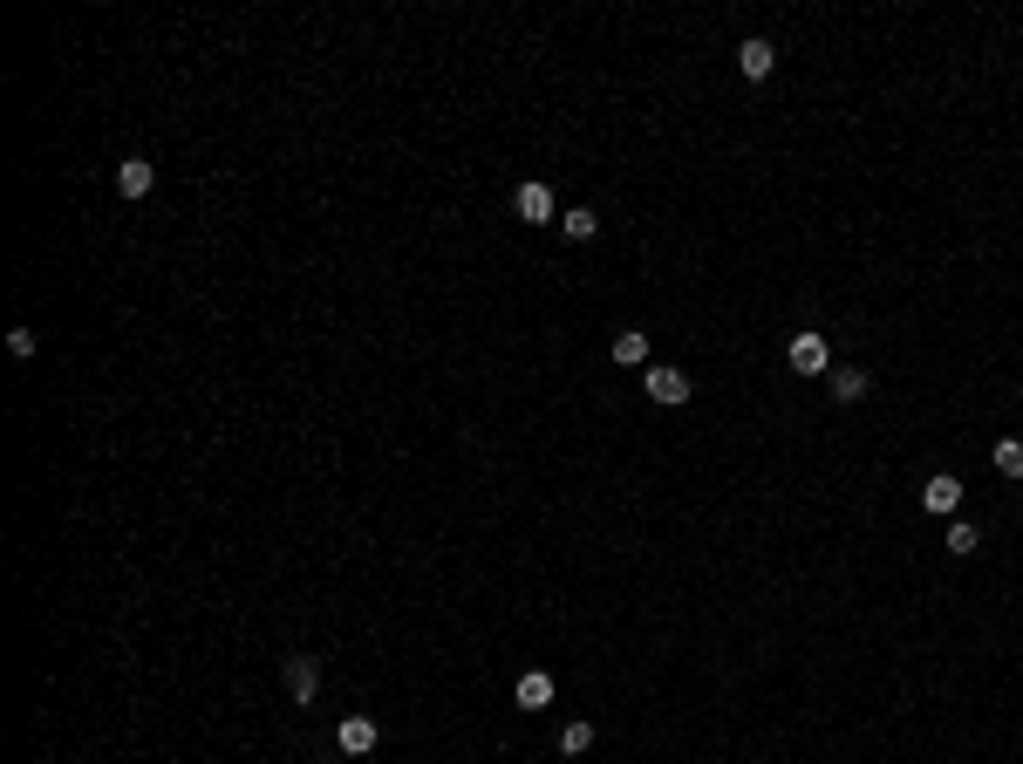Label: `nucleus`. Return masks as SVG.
I'll return each instance as SVG.
<instances>
[{"label": "nucleus", "mask_w": 1023, "mask_h": 764, "mask_svg": "<svg viewBox=\"0 0 1023 764\" xmlns=\"http://www.w3.org/2000/svg\"><path fill=\"white\" fill-rule=\"evenodd\" d=\"M376 717H341V730H335V744H341V758H369L376 751Z\"/></svg>", "instance_id": "nucleus-4"}, {"label": "nucleus", "mask_w": 1023, "mask_h": 764, "mask_svg": "<svg viewBox=\"0 0 1023 764\" xmlns=\"http://www.w3.org/2000/svg\"><path fill=\"white\" fill-rule=\"evenodd\" d=\"M989 458H996V471H1003V478H1023V437H996V451H989Z\"/></svg>", "instance_id": "nucleus-11"}, {"label": "nucleus", "mask_w": 1023, "mask_h": 764, "mask_svg": "<svg viewBox=\"0 0 1023 764\" xmlns=\"http://www.w3.org/2000/svg\"><path fill=\"white\" fill-rule=\"evenodd\" d=\"M512 205H519L526 226H560V212H553V185H539V178H526V185L512 191Z\"/></svg>", "instance_id": "nucleus-2"}, {"label": "nucleus", "mask_w": 1023, "mask_h": 764, "mask_svg": "<svg viewBox=\"0 0 1023 764\" xmlns=\"http://www.w3.org/2000/svg\"><path fill=\"white\" fill-rule=\"evenodd\" d=\"M921 505H928V512H955V505H962V478H955V471H935V478L921 485Z\"/></svg>", "instance_id": "nucleus-7"}, {"label": "nucleus", "mask_w": 1023, "mask_h": 764, "mask_svg": "<svg viewBox=\"0 0 1023 764\" xmlns=\"http://www.w3.org/2000/svg\"><path fill=\"white\" fill-rule=\"evenodd\" d=\"M642 389L655 396V403H669V410H676V403H689V376H682V369H669V362H655V369L642 376Z\"/></svg>", "instance_id": "nucleus-3"}, {"label": "nucleus", "mask_w": 1023, "mask_h": 764, "mask_svg": "<svg viewBox=\"0 0 1023 764\" xmlns=\"http://www.w3.org/2000/svg\"><path fill=\"white\" fill-rule=\"evenodd\" d=\"M785 362H792L798 376H826V369H833V348H826V335H819V328H805V335H792Z\"/></svg>", "instance_id": "nucleus-1"}, {"label": "nucleus", "mask_w": 1023, "mask_h": 764, "mask_svg": "<svg viewBox=\"0 0 1023 764\" xmlns=\"http://www.w3.org/2000/svg\"><path fill=\"white\" fill-rule=\"evenodd\" d=\"M976 546H983V533H976V526H948V553H962V560H969Z\"/></svg>", "instance_id": "nucleus-15"}, {"label": "nucleus", "mask_w": 1023, "mask_h": 764, "mask_svg": "<svg viewBox=\"0 0 1023 764\" xmlns=\"http://www.w3.org/2000/svg\"><path fill=\"white\" fill-rule=\"evenodd\" d=\"M560 232H567V239H594V232H601V219H594L587 205H573V212H560Z\"/></svg>", "instance_id": "nucleus-13"}, {"label": "nucleus", "mask_w": 1023, "mask_h": 764, "mask_svg": "<svg viewBox=\"0 0 1023 764\" xmlns=\"http://www.w3.org/2000/svg\"><path fill=\"white\" fill-rule=\"evenodd\" d=\"M614 362H621V369H642V362H648V335H642V328H621V335H614Z\"/></svg>", "instance_id": "nucleus-10"}, {"label": "nucleus", "mask_w": 1023, "mask_h": 764, "mask_svg": "<svg viewBox=\"0 0 1023 764\" xmlns=\"http://www.w3.org/2000/svg\"><path fill=\"white\" fill-rule=\"evenodd\" d=\"M560 751H567V758H587V751H594V724H567L560 730Z\"/></svg>", "instance_id": "nucleus-14"}, {"label": "nucleus", "mask_w": 1023, "mask_h": 764, "mask_svg": "<svg viewBox=\"0 0 1023 764\" xmlns=\"http://www.w3.org/2000/svg\"><path fill=\"white\" fill-rule=\"evenodd\" d=\"M512 703H519V710H546V703H553V676H546V669H526V676L512 683Z\"/></svg>", "instance_id": "nucleus-8"}, {"label": "nucleus", "mask_w": 1023, "mask_h": 764, "mask_svg": "<svg viewBox=\"0 0 1023 764\" xmlns=\"http://www.w3.org/2000/svg\"><path fill=\"white\" fill-rule=\"evenodd\" d=\"M314 689H321V662L314 655H287V696L294 703H314Z\"/></svg>", "instance_id": "nucleus-6"}, {"label": "nucleus", "mask_w": 1023, "mask_h": 764, "mask_svg": "<svg viewBox=\"0 0 1023 764\" xmlns=\"http://www.w3.org/2000/svg\"><path fill=\"white\" fill-rule=\"evenodd\" d=\"M737 69H744V76H751V82H764V76H771V69H778V48H771V41H758V35H751V41H744V48H737Z\"/></svg>", "instance_id": "nucleus-9"}, {"label": "nucleus", "mask_w": 1023, "mask_h": 764, "mask_svg": "<svg viewBox=\"0 0 1023 764\" xmlns=\"http://www.w3.org/2000/svg\"><path fill=\"white\" fill-rule=\"evenodd\" d=\"M826 382H833V403H860V396H867V376H860V369H833Z\"/></svg>", "instance_id": "nucleus-12"}, {"label": "nucleus", "mask_w": 1023, "mask_h": 764, "mask_svg": "<svg viewBox=\"0 0 1023 764\" xmlns=\"http://www.w3.org/2000/svg\"><path fill=\"white\" fill-rule=\"evenodd\" d=\"M7 348H14V355H21V362H28V355H35V328H7Z\"/></svg>", "instance_id": "nucleus-16"}, {"label": "nucleus", "mask_w": 1023, "mask_h": 764, "mask_svg": "<svg viewBox=\"0 0 1023 764\" xmlns=\"http://www.w3.org/2000/svg\"><path fill=\"white\" fill-rule=\"evenodd\" d=\"M151 185H157L151 157H123V164H116V191H123V198H151Z\"/></svg>", "instance_id": "nucleus-5"}]
</instances>
